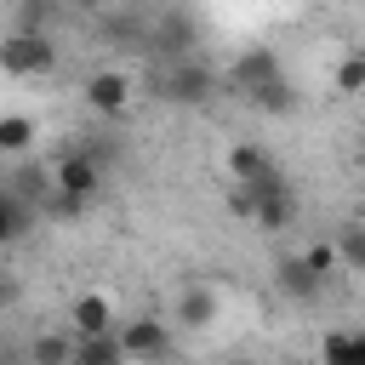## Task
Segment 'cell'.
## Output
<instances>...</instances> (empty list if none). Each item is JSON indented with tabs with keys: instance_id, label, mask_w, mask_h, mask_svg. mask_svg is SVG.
<instances>
[{
	"instance_id": "15",
	"label": "cell",
	"mask_w": 365,
	"mask_h": 365,
	"mask_svg": "<svg viewBox=\"0 0 365 365\" xmlns=\"http://www.w3.org/2000/svg\"><path fill=\"white\" fill-rule=\"evenodd\" d=\"M336 257H342L348 274H365V228L359 222H342L336 228Z\"/></svg>"
},
{
	"instance_id": "22",
	"label": "cell",
	"mask_w": 365,
	"mask_h": 365,
	"mask_svg": "<svg viewBox=\"0 0 365 365\" xmlns=\"http://www.w3.org/2000/svg\"><path fill=\"white\" fill-rule=\"evenodd\" d=\"M228 365H257V359H228Z\"/></svg>"
},
{
	"instance_id": "24",
	"label": "cell",
	"mask_w": 365,
	"mask_h": 365,
	"mask_svg": "<svg viewBox=\"0 0 365 365\" xmlns=\"http://www.w3.org/2000/svg\"><path fill=\"white\" fill-rule=\"evenodd\" d=\"M279 365H308V359H279Z\"/></svg>"
},
{
	"instance_id": "9",
	"label": "cell",
	"mask_w": 365,
	"mask_h": 365,
	"mask_svg": "<svg viewBox=\"0 0 365 365\" xmlns=\"http://www.w3.org/2000/svg\"><path fill=\"white\" fill-rule=\"evenodd\" d=\"M211 91H217V74H211L200 57L177 63V68H171V80H165V97H177V103H205Z\"/></svg>"
},
{
	"instance_id": "7",
	"label": "cell",
	"mask_w": 365,
	"mask_h": 365,
	"mask_svg": "<svg viewBox=\"0 0 365 365\" xmlns=\"http://www.w3.org/2000/svg\"><path fill=\"white\" fill-rule=\"evenodd\" d=\"M68 325H74L80 342H91V336H114V302H108L103 291H80L74 308H68Z\"/></svg>"
},
{
	"instance_id": "6",
	"label": "cell",
	"mask_w": 365,
	"mask_h": 365,
	"mask_svg": "<svg viewBox=\"0 0 365 365\" xmlns=\"http://www.w3.org/2000/svg\"><path fill=\"white\" fill-rule=\"evenodd\" d=\"M114 336H120L125 359H137V365H148V359H165V354H171V331H165V319H154V314L125 319Z\"/></svg>"
},
{
	"instance_id": "8",
	"label": "cell",
	"mask_w": 365,
	"mask_h": 365,
	"mask_svg": "<svg viewBox=\"0 0 365 365\" xmlns=\"http://www.w3.org/2000/svg\"><path fill=\"white\" fill-rule=\"evenodd\" d=\"M274 285H279V291H285L291 302H319V291H325V279H319V274H314V268L302 262V251H297V257H279V262H274Z\"/></svg>"
},
{
	"instance_id": "21",
	"label": "cell",
	"mask_w": 365,
	"mask_h": 365,
	"mask_svg": "<svg viewBox=\"0 0 365 365\" xmlns=\"http://www.w3.org/2000/svg\"><path fill=\"white\" fill-rule=\"evenodd\" d=\"M354 365H365V331H354Z\"/></svg>"
},
{
	"instance_id": "14",
	"label": "cell",
	"mask_w": 365,
	"mask_h": 365,
	"mask_svg": "<svg viewBox=\"0 0 365 365\" xmlns=\"http://www.w3.org/2000/svg\"><path fill=\"white\" fill-rule=\"evenodd\" d=\"M29 222H34V205H29V200H17L11 188H0V234H6V240H23V234H29Z\"/></svg>"
},
{
	"instance_id": "4",
	"label": "cell",
	"mask_w": 365,
	"mask_h": 365,
	"mask_svg": "<svg viewBox=\"0 0 365 365\" xmlns=\"http://www.w3.org/2000/svg\"><path fill=\"white\" fill-rule=\"evenodd\" d=\"M228 182L262 194V188H279L285 177H279V165H274V154H268L262 143H234V148H228Z\"/></svg>"
},
{
	"instance_id": "3",
	"label": "cell",
	"mask_w": 365,
	"mask_h": 365,
	"mask_svg": "<svg viewBox=\"0 0 365 365\" xmlns=\"http://www.w3.org/2000/svg\"><path fill=\"white\" fill-rule=\"evenodd\" d=\"M51 188H57V200L91 205V200H97V188H103V165H97L86 148H68V154L51 165Z\"/></svg>"
},
{
	"instance_id": "20",
	"label": "cell",
	"mask_w": 365,
	"mask_h": 365,
	"mask_svg": "<svg viewBox=\"0 0 365 365\" xmlns=\"http://www.w3.org/2000/svg\"><path fill=\"white\" fill-rule=\"evenodd\" d=\"M302 262H308V268H314L319 279H331V274L342 268V257H336V240H314V245L302 251Z\"/></svg>"
},
{
	"instance_id": "5",
	"label": "cell",
	"mask_w": 365,
	"mask_h": 365,
	"mask_svg": "<svg viewBox=\"0 0 365 365\" xmlns=\"http://www.w3.org/2000/svg\"><path fill=\"white\" fill-rule=\"evenodd\" d=\"M274 80H285V68H279L274 46H245V51L228 63V86H234V91H245V97H257V91H262V86H274Z\"/></svg>"
},
{
	"instance_id": "10",
	"label": "cell",
	"mask_w": 365,
	"mask_h": 365,
	"mask_svg": "<svg viewBox=\"0 0 365 365\" xmlns=\"http://www.w3.org/2000/svg\"><path fill=\"white\" fill-rule=\"evenodd\" d=\"M297 222V194L279 182V188H262L257 194V228H268V234H285Z\"/></svg>"
},
{
	"instance_id": "23",
	"label": "cell",
	"mask_w": 365,
	"mask_h": 365,
	"mask_svg": "<svg viewBox=\"0 0 365 365\" xmlns=\"http://www.w3.org/2000/svg\"><path fill=\"white\" fill-rule=\"evenodd\" d=\"M359 171H365V143H359Z\"/></svg>"
},
{
	"instance_id": "16",
	"label": "cell",
	"mask_w": 365,
	"mask_h": 365,
	"mask_svg": "<svg viewBox=\"0 0 365 365\" xmlns=\"http://www.w3.org/2000/svg\"><path fill=\"white\" fill-rule=\"evenodd\" d=\"M74 365H125V348H120V336H91L74 348Z\"/></svg>"
},
{
	"instance_id": "17",
	"label": "cell",
	"mask_w": 365,
	"mask_h": 365,
	"mask_svg": "<svg viewBox=\"0 0 365 365\" xmlns=\"http://www.w3.org/2000/svg\"><path fill=\"white\" fill-rule=\"evenodd\" d=\"M331 86H336L342 97H365V51H348V57L336 63V74H331Z\"/></svg>"
},
{
	"instance_id": "11",
	"label": "cell",
	"mask_w": 365,
	"mask_h": 365,
	"mask_svg": "<svg viewBox=\"0 0 365 365\" xmlns=\"http://www.w3.org/2000/svg\"><path fill=\"white\" fill-rule=\"evenodd\" d=\"M177 319H182L188 331H205V325L217 319V291H211V285H182V291H177Z\"/></svg>"
},
{
	"instance_id": "13",
	"label": "cell",
	"mask_w": 365,
	"mask_h": 365,
	"mask_svg": "<svg viewBox=\"0 0 365 365\" xmlns=\"http://www.w3.org/2000/svg\"><path fill=\"white\" fill-rule=\"evenodd\" d=\"M74 348H80V336H63V331H40V336L29 342V359H34V365H74Z\"/></svg>"
},
{
	"instance_id": "18",
	"label": "cell",
	"mask_w": 365,
	"mask_h": 365,
	"mask_svg": "<svg viewBox=\"0 0 365 365\" xmlns=\"http://www.w3.org/2000/svg\"><path fill=\"white\" fill-rule=\"evenodd\" d=\"M251 103H257L262 114H291V108H297V91H291V80H274V86H262Z\"/></svg>"
},
{
	"instance_id": "2",
	"label": "cell",
	"mask_w": 365,
	"mask_h": 365,
	"mask_svg": "<svg viewBox=\"0 0 365 365\" xmlns=\"http://www.w3.org/2000/svg\"><path fill=\"white\" fill-rule=\"evenodd\" d=\"M51 68H57V46L46 34H6V46H0L6 80H29V74H51Z\"/></svg>"
},
{
	"instance_id": "1",
	"label": "cell",
	"mask_w": 365,
	"mask_h": 365,
	"mask_svg": "<svg viewBox=\"0 0 365 365\" xmlns=\"http://www.w3.org/2000/svg\"><path fill=\"white\" fill-rule=\"evenodd\" d=\"M80 97H86V108H91V114L120 120V114L137 103V80H131L125 68H91V74H86V86H80Z\"/></svg>"
},
{
	"instance_id": "19",
	"label": "cell",
	"mask_w": 365,
	"mask_h": 365,
	"mask_svg": "<svg viewBox=\"0 0 365 365\" xmlns=\"http://www.w3.org/2000/svg\"><path fill=\"white\" fill-rule=\"evenodd\" d=\"M319 365H354V331H325L319 336Z\"/></svg>"
},
{
	"instance_id": "12",
	"label": "cell",
	"mask_w": 365,
	"mask_h": 365,
	"mask_svg": "<svg viewBox=\"0 0 365 365\" xmlns=\"http://www.w3.org/2000/svg\"><path fill=\"white\" fill-rule=\"evenodd\" d=\"M34 137H40V125H34V114H0V154H29L34 148Z\"/></svg>"
}]
</instances>
